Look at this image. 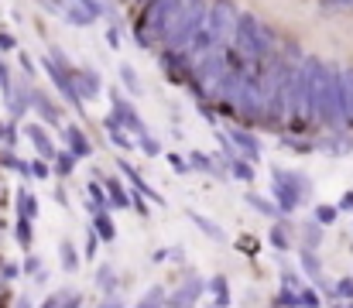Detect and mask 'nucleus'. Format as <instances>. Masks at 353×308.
<instances>
[{
  "label": "nucleus",
  "mask_w": 353,
  "mask_h": 308,
  "mask_svg": "<svg viewBox=\"0 0 353 308\" xmlns=\"http://www.w3.org/2000/svg\"><path fill=\"white\" fill-rule=\"evenodd\" d=\"M340 69L319 59H305V116L340 130Z\"/></svg>",
  "instance_id": "obj_1"
},
{
  "label": "nucleus",
  "mask_w": 353,
  "mask_h": 308,
  "mask_svg": "<svg viewBox=\"0 0 353 308\" xmlns=\"http://www.w3.org/2000/svg\"><path fill=\"white\" fill-rule=\"evenodd\" d=\"M230 52H234L240 62H271V52H274V34L254 17V14H240L236 17V31L234 41H230Z\"/></svg>",
  "instance_id": "obj_2"
},
{
  "label": "nucleus",
  "mask_w": 353,
  "mask_h": 308,
  "mask_svg": "<svg viewBox=\"0 0 353 308\" xmlns=\"http://www.w3.org/2000/svg\"><path fill=\"white\" fill-rule=\"evenodd\" d=\"M203 21H206V0H179V7H175V14H172V21L161 34L168 52H189Z\"/></svg>",
  "instance_id": "obj_3"
},
{
  "label": "nucleus",
  "mask_w": 353,
  "mask_h": 308,
  "mask_svg": "<svg viewBox=\"0 0 353 308\" xmlns=\"http://www.w3.org/2000/svg\"><path fill=\"white\" fill-rule=\"evenodd\" d=\"M175 7H179V0H148V7H144V14L137 21V45H144V48L154 45L165 34Z\"/></svg>",
  "instance_id": "obj_4"
},
{
  "label": "nucleus",
  "mask_w": 353,
  "mask_h": 308,
  "mask_svg": "<svg viewBox=\"0 0 353 308\" xmlns=\"http://www.w3.org/2000/svg\"><path fill=\"white\" fill-rule=\"evenodd\" d=\"M110 103H114V113H110V116L117 120V127H123V130H127L130 137H144V134H148V127L141 123V116H137V110H134L130 103L123 100V96H120L117 90L110 93Z\"/></svg>",
  "instance_id": "obj_5"
},
{
  "label": "nucleus",
  "mask_w": 353,
  "mask_h": 308,
  "mask_svg": "<svg viewBox=\"0 0 353 308\" xmlns=\"http://www.w3.org/2000/svg\"><path fill=\"white\" fill-rule=\"evenodd\" d=\"M65 76H69V83H72L76 96H79L83 103L97 100V96L103 93V83H100V76H97L93 69H76V65H69V69H65Z\"/></svg>",
  "instance_id": "obj_6"
},
{
  "label": "nucleus",
  "mask_w": 353,
  "mask_h": 308,
  "mask_svg": "<svg viewBox=\"0 0 353 308\" xmlns=\"http://www.w3.org/2000/svg\"><path fill=\"white\" fill-rule=\"evenodd\" d=\"M271 196H274V205H278L281 212H295V209H299V203H302V199L295 196V189H292V185H288L278 172H271Z\"/></svg>",
  "instance_id": "obj_7"
},
{
  "label": "nucleus",
  "mask_w": 353,
  "mask_h": 308,
  "mask_svg": "<svg viewBox=\"0 0 353 308\" xmlns=\"http://www.w3.org/2000/svg\"><path fill=\"white\" fill-rule=\"evenodd\" d=\"M340 127L353 123V69L340 72Z\"/></svg>",
  "instance_id": "obj_8"
},
{
  "label": "nucleus",
  "mask_w": 353,
  "mask_h": 308,
  "mask_svg": "<svg viewBox=\"0 0 353 308\" xmlns=\"http://www.w3.org/2000/svg\"><path fill=\"white\" fill-rule=\"evenodd\" d=\"M227 141H230V144H236V151H240L247 161H257V158H261V144H257V137H254L250 130L234 127V130L227 134Z\"/></svg>",
  "instance_id": "obj_9"
},
{
  "label": "nucleus",
  "mask_w": 353,
  "mask_h": 308,
  "mask_svg": "<svg viewBox=\"0 0 353 308\" xmlns=\"http://www.w3.org/2000/svg\"><path fill=\"white\" fill-rule=\"evenodd\" d=\"M203 288H206V285H203L199 278L185 281V285L172 295V302H165V308H192V305H196V298L203 295Z\"/></svg>",
  "instance_id": "obj_10"
},
{
  "label": "nucleus",
  "mask_w": 353,
  "mask_h": 308,
  "mask_svg": "<svg viewBox=\"0 0 353 308\" xmlns=\"http://www.w3.org/2000/svg\"><path fill=\"white\" fill-rule=\"evenodd\" d=\"M24 137L34 144V151L41 154V161H52V158H55V144H52V137H48L38 123H28V127H24Z\"/></svg>",
  "instance_id": "obj_11"
},
{
  "label": "nucleus",
  "mask_w": 353,
  "mask_h": 308,
  "mask_svg": "<svg viewBox=\"0 0 353 308\" xmlns=\"http://www.w3.org/2000/svg\"><path fill=\"white\" fill-rule=\"evenodd\" d=\"M65 141H69V154L79 161V158H90L93 154V144H90V137L83 134V127H65Z\"/></svg>",
  "instance_id": "obj_12"
},
{
  "label": "nucleus",
  "mask_w": 353,
  "mask_h": 308,
  "mask_svg": "<svg viewBox=\"0 0 353 308\" xmlns=\"http://www.w3.org/2000/svg\"><path fill=\"white\" fill-rule=\"evenodd\" d=\"M117 168H120V172H123V175H127V178H130V182H134V189H137L141 196H148L151 203L165 205V199H161V196H158V192H154V189H151V185H148L144 178H141V172H137V168H130L127 161H117Z\"/></svg>",
  "instance_id": "obj_13"
},
{
  "label": "nucleus",
  "mask_w": 353,
  "mask_h": 308,
  "mask_svg": "<svg viewBox=\"0 0 353 308\" xmlns=\"http://www.w3.org/2000/svg\"><path fill=\"white\" fill-rule=\"evenodd\" d=\"M189 219H192V223H196V226H199V229H203V233L210 236V240H216V243H223V240H227V233H223V229H220V226H216L213 219H206L203 212L189 209Z\"/></svg>",
  "instance_id": "obj_14"
},
{
  "label": "nucleus",
  "mask_w": 353,
  "mask_h": 308,
  "mask_svg": "<svg viewBox=\"0 0 353 308\" xmlns=\"http://www.w3.org/2000/svg\"><path fill=\"white\" fill-rule=\"evenodd\" d=\"M31 103H34V110H38V113H41V116L48 120V123H59V120H62L59 106L48 100V96H41V93H34V90H31Z\"/></svg>",
  "instance_id": "obj_15"
},
{
  "label": "nucleus",
  "mask_w": 353,
  "mask_h": 308,
  "mask_svg": "<svg viewBox=\"0 0 353 308\" xmlns=\"http://www.w3.org/2000/svg\"><path fill=\"white\" fill-rule=\"evenodd\" d=\"M97 219H93V233H97V240H103V243H110L114 236H117V229H114V219L107 216V212H93Z\"/></svg>",
  "instance_id": "obj_16"
},
{
  "label": "nucleus",
  "mask_w": 353,
  "mask_h": 308,
  "mask_svg": "<svg viewBox=\"0 0 353 308\" xmlns=\"http://www.w3.org/2000/svg\"><path fill=\"white\" fill-rule=\"evenodd\" d=\"M97 288H100L103 295H114V291H117V271H114L110 264H100V267H97Z\"/></svg>",
  "instance_id": "obj_17"
},
{
  "label": "nucleus",
  "mask_w": 353,
  "mask_h": 308,
  "mask_svg": "<svg viewBox=\"0 0 353 308\" xmlns=\"http://www.w3.org/2000/svg\"><path fill=\"white\" fill-rule=\"evenodd\" d=\"M103 127H107V134H110V141H114L117 147H127V151L134 147V137H130L123 127H117V120H114V116H107V120H103Z\"/></svg>",
  "instance_id": "obj_18"
},
{
  "label": "nucleus",
  "mask_w": 353,
  "mask_h": 308,
  "mask_svg": "<svg viewBox=\"0 0 353 308\" xmlns=\"http://www.w3.org/2000/svg\"><path fill=\"white\" fill-rule=\"evenodd\" d=\"M165 302H168L165 288H161V285H154V288H148V291L141 295V302H137L134 308H165Z\"/></svg>",
  "instance_id": "obj_19"
},
{
  "label": "nucleus",
  "mask_w": 353,
  "mask_h": 308,
  "mask_svg": "<svg viewBox=\"0 0 353 308\" xmlns=\"http://www.w3.org/2000/svg\"><path fill=\"white\" fill-rule=\"evenodd\" d=\"M302 267H305V274L312 278V285H323V264H319L316 250H302Z\"/></svg>",
  "instance_id": "obj_20"
},
{
  "label": "nucleus",
  "mask_w": 353,
  "mask_h": 308,
  "mask_svg": "<svg viewBox=\"0 0 353 308\" xmlns=\"http://www.w3.org/2000/svg\"><path fill=\"white\" fill-rule=\"evenodd\" d=\"M230 175H234L236 182H254V175H257V172H254V165H250V161H247V158H230Z\"/></svg>",
  "instance_id": "obj_21"
},
{
  "label": "nucleus",
  "mask_w": 353,
  "mask_h": 308,
  "mask_svg": "<svg viewBox=\"0 0 353 308\" xmlns=\"http://www.w3.org/2000/svg\"><path fill=\"white\" fill-rule=\"evenodd\" d=\"M103 192H107V203L117 205V209H127V205H130V192H123V189H120V182H114V178L103 185Z\"/></svg>",
  "instance_id": "obj_22"
},
{
  "label": "nucleus",
  "mask_w": 353,
  "mask_h": 308,
  "mask_svg": "<svg viewBox=\"0 0 353 308\" xmlns=\"http://www.w3.org/2000/svg\"><path fill=\"white\" fill-rule=\"evenodd\" d=\"M274 172H278L292 189H295V196H299V199H305V196H309V178H302L299 172H285V168H274Z\"/></svg>",
  "instance_id": "obj_23"
},
{
  "label": "nucleus",
  "mask_w": 353,
  "mask_h": 308,
  "mask_svg": "<svg viewBox=\"0 0 353 308\" xmlns=\"http://www.w3.org/2000/svg\"><path fill=\"white\" fill-rule=\"evenodd\" d=\"M210 291H213V298H216L210 308H227V305H230V288H227V278H213V281H210Z\"/></svg>",
  "instance_id": "obj_24"
},
{
  "label": "nucleus",
  "mask_w": 353,
  "mask_h": 308,
  "mask_svg": "<svg viewBox=\"0 0 353 308\" xmlns=\"http://www.w3.org/2000/svg\"><path fill=\"white\" fill-rule=\"evenodd\" d=\"M243 199H247V205H250V209H257L261 216H278V205L271 203V199H264V196H254V192H247Z\"/></svg>",
  "instance_id": "obj_25"
},
{
  "label": "nucleus",
  "mask_w": 353,
  "mask_h": 308,
  "mask_svg": "<svg viewBox=\"0 0 353 308\" xmlns=\"http://www.w3.org/2000/svg\"><path fill=\"white\" fill-rule=\"evenodd\" d=\"M319 243H323V226L309 223V226L302 229V250H316Z\"/></svg>",
  "instance_id": "obj_26"
},
{
  "label": "nucleus",
  "mask_w": 353,
  "mask_h": 308,
  "mask_svg": "<svg viewBox=\"0 0 353 308\" xmlns=\"http://www.w3.org/2000/svg\"><path fill=\"white\" fill-rule=\"evenodd\" d=\"M34 212H38L34 196H31V192H17V216H21V219H34Z\"/></svg>",
  "instance_id": "obj_27"
},
{
  "label": "nucleus",
  "mask_w": 353,
  "mask_h": 308,
  "mask_svg": "<svg viewBox=\"0 0 353 308\" xmlns=\"http://www.w3.org/2000/svg\"><path fill=\"white\" fill-rule=\"evenodd\" d=\"M59 254H62V267H65V271L72 274V271L79 267V257H76V247H72L69 240H62V243H59Z\"/></svg>",
  "instance_id": "obj_28"
},
{
  "label": "nucleus",
  "mask_w": 353,
  "mask_h": 308,
  "mask_svg": "<svg viewBox=\"0 0 353 308\" xmlns=\"http://www.w3.org/2000/svg\"><path fill=\"white\" fill-rule=\"evenodd\" d=\"M76 172V158L69 154V151H62V154H55V175H62V178H69Z\"/></svg>",
  "instance_id": "obj_29"
},
{
  "label": "nucleus",
  "mask_w": 353,
  "mask_h": 308,
  "mask_svg": "<svg viewBox=\"0 0 353 308\" xmlns=\"http://www.w3.org/2000/svg\"><path fill=\"white\" fill-rule=\"evenodd\" d=\"M90 196H93V203H90L93 212H107V192H103L100 182H90Z\"/></svg>",
  "instance_id": "obj_30"
},
{
  "label": "nucleus",
  "mask_w": 353,
  "mask_h": 308,
  "mask_svg": "<svg viewBox=\"0 0 353 308\" xmlns=\"http://www.w3.org/2000/svg\"><path fill=\"white\" fill-rule=\"evenodd\" d=\"M65 17H69L72 24H79V28H86V24H93V17H90V14H86V10H83L79 3H69V7H65Z\"/></svg>",
  "instance_id": "obj_31"
},
{
  "label": "nucleus",
  "mask_w": 353,
  "mask_h": 308,
  "mask_svg": "<svg viewBox=\"0 0 353 308\" xmlns=\"http://www.w3.org/2000/svg\"><path fill=\"white\" fill-rule=\"evenodd\" d=\"M189 165H192V168H199V172H206V175H213V172H216L213 158H206V154H199V151H192V154H189Z\"/></svg>",
  "instance_id": "obj_32"
},
{
  "label": "nucleus",
  "mask_w": 353,
  "mask_h": 308,
  "mask_svg": "<svg viewBox=\"0 0 353 308\" xmlns=\"http://www.w3.org/2000/svg\"><path fill=\"white\" fill-rule=\"evenodd\" d=\"M76 3H79L93 21H97V17H107V3H103V0H76Z\"/></svg>",
  "instance_id": "obj_33"
},
{
  "label": "nucleus",
  "mask_w": 353,
  "mask_h": 308,
  "mask_svg": "<svg viewBox=\"0 0 353 308\" xmlns=\"http://www.w3.org/2000/svg\"><path fill=\"white\" fill-rule=\"evenodd\" d=\"M120 79H123V86H127L130 93H141V79H137V72H134L130 65H120Z\"/></svg>",
  "instance_id": "obj_34"
},
{
  "label": "nucleus",
  "mask_w": 353,
  "mask_h": 308,
  "mask_svg": "<svg viewBox=\"0 0 353 308\" xmlns=\"http://www.w3.org/2000/svg\"><path fill=\"white\" fill-rule=\"evenodd\" d=\"M79 305H83V295L79 291H59L55 308H79Z\"/></svg>",
  "instance_id": "obj_35"
},
{
  "label": "nucleus",
  "mask_w": 353,
  "mask_h": 308,
  "mask_svg": "<svg viewBox=\"0 0 353 308\" xmlns=\"http://www.w3.org/2000/svg\"><path fill=\"white\" fill-rule=\"evenodd\" d=\"M17 243H21L24 250L31 247V219H21V216H17Z\"/></svg>",
  "instance_id": "obj_36"
},
{
  "label": "nucleus",
  "mask_w": 353,
  "mask_h": 308,
  "mask_svg": "<svg viewBox=\"0 0 353 308\" xmlns=\"http://www.w3.org/2000/svg\"><path fill=\"white\" fill-rule=\"evenodd\" d=\"M137 144H141V151L148 154V158H158V151H161V144L151 137V134H144V137H137Z\"/></svg>",
  "instance_id": "obj_37"
},
{
  "label": "nucleus",
  "mask_w": 353,
  "mask_h": 308,
  "mask_svg": "<svg viewBox=\"0 0 353 308\" xmlns=\"http://www.w3.org/2000/svg\"><path fill=\"white\" fill-rule=\"evenodd\" d=\"M278 308H299V291L281 288V295H278Z\"/></svg>",
  "instance_id": "obj_38"
},
{
  "label": "nucleus",
  "mask_w": 353,
  "mask_h": 308,
  "mask_svg": "<svg viewBox=\"0 0 353 308\" xmlns=\"http://www.w3.org/2000/svg\"><path fill=\"white\" fill-rule=\"evenodd\" d=\"M299 308H319V295L309 288H299Z\"/></svg>",
  "instance_id": "obj_39"
},
{
  "label": "nucleus",
  "mask_w": 353,
  "mask_h": 308,
  "mask_svg": "<svg viewBox=\"0 0 353 308\" xmlns=\"http://www.w3.org/2000/svg\"><path fill=\"white\" fill-rule=\"evenodd\" d=\"M336 295L343 298V302H353V278H340V285H336Z\"/></svg>",
  "instance_id": "obj_40"
},
{
  "label": "nucleus",
  "mask_w": 353,
  "mask_h": 308,
  "mask_svg": "<svg viewBox=\"0 0 353 308\" xmlns=\"http://www.w3.org/2000/svg\"><path fill=\"white\" fill-rule=\"evenodd\" d=\"M168 161H172V168H175L179 175H189V172H192L189 158H182V154H168Z\"/></svg>",
  "instance_id": "obj_41"
},
{
  "label": "nucleus",
  "mask_w": 353,
  "mask_h": 308,
  "mask_svg": "<svg viewBox=\"0 0 353 308\" xmlns=\"http://www.w3.org/2000/svg\"><path fill=\"white\" fill-rule=\"evenodd\" d=\"M316 219H319L323 226H330V223L336 219V205H319V209H316Z\"/></svg>",
  "instance_id": "obj_42"
},
{
  "label": "nucleus",
  "mask_w": 353,
  "mask_h": 308,
  "mask_svg": "<svg viewBox=\"0 0 353 308\" xmlns=\"http://www.w3.org/2000/svg\"><path fill=\"white\" fill-rule=\"evenodd\" d=\"M271 243H274L278 250H288V236H285V229H281V226H274V229H271Z\"/></svg>",
  "instance_id": "obj_43"
},
{
  "label": "nucleus",
  "mask_w": 353,
  "mask_h": 308,
  "mask_svg": "<svg viewBox=\"0 0 353 308\" xmlns=\"http://www.w3.org/2000/svg\"><path fill=\"white\" fill-rule=\"evenodd\" d=\"M28 175H34V178H48V165H45V161H34V165H28Z\"/></svg>",
  "instance_id": "obj_44"
},
{
  "label": "nucleus",
  "mask_w": 353,
  "mask_h": 308,
  "mask_svg": "<svg viewBox=\"0 0 353 308\" xmlns=\"http://www.w3.org/2000/svg\"><path fill=\"white\" fill-rule=\"evenodd\" d=\"M0 86H3V96H10V76H7V65L0 62Z\"/></svg>",
  "instance_id": "obj_45"
},
{
  "label": "nucleus",
  "mask_w": 353,
  "mask_h": 308,
  "mask_svg": "<svg viewBox=\"0 0 353 308\" xmlns=\"http://www.w3.org/2000/svg\"><path fill=\"white\" fill-rule=\"evenodd\" d=\"M100 308H123V302H120V298H117V291H114V295H107V298L100 302Z\"/></svg>",
  "instance_id": "obj_46"
},
{
  "label": "nucleus",
  "mask_w": 353,
  "mask_h": 308,
  "mask_svg": "<svg viewBox=\"0 0 353 308\" xmlns=\"http://www.w3.org/2000/svg\"><path fill=\"white\" fill-rule=\"evenodd\" d=\"M86 257H97V233H90L86 240Z\"/></svg>",
  "instance_id": "obj_47"
},
{
  "label": "nucleus",
  "mask_w": 353,
  "mask_h": 308,
  "mask_svg": "<svg viewBox=\"0 0 353 308\" xmlns=\"http://www.w3.org/2000/svg\"><path fill=\"white\" fill-rule=\"evenodd\" d=\"M240 247H243L247 254H254V250H257V240H250V236H243V240H240Z\"/></svg>",
  "instance_id": "obj_48"
},
{
  "label": "nucleus",
  "mask_w": 353,
  "mask_h": 308,
  "mask_svg": "<svg viewBox=\"0 0 353 308\" xmlns=\"http://www.w3.org/2000/svg\"><path fill=\"white\" fill-rule=\"evenodd\" d=\"M319 3H326V7H353V0H319Z\"/></svg>",
  "instance_id": "obj_49"
},
{
  "label": "nucleus",
  "mask_w": 353,
  "mask_h": 308,
  "mask_svg": "<svg viewBox=\"0 0 353 308\" xmlns=\"http://www.w3.org/2000/svg\"><path fill=\"white\" fill-rule=\"evenodd\" d=\"M107 41H110L114 48H117V45H120V31H117V28H110V31H107Z\"/></svg>",
  "instance_id": "obj_50"
},
{
  "label": "nucleus",
  "mask_w": 353,
  "mask_h": 308,
  "mask_svg": "<svg viewBox=\"0 0 353 308\" xmlns=\"http://www.w3.org/2000/svg\"><path fill=\"white\" fill-rule=\"evenodd\" d=\"M14 45H17V41H14L10 34H3V31H0V48H14Z\"/></svg>",
  "instance_id": "obj_51"
},
{
  "label": "nucleus",
  "mask_w": 353,
  "mask_h": 308,
  "mask_svg": "<svg viewBox=\"0 0 353 308\" xmlns=\"http://www.w3.org/2000/svg\"><path fill=\"white\" fill-rule=\"evenodd\" d=\"M340 209H350V212H353V192H347V196L340 199Z\"/></svg>",
  "instance_id": "obj_52"
},
{
  "label": "nucleus",
  "mask_w": 353,
  "mask_h": 308,
  "mask_svg": "<svg viewBox=\"0 0 353 308\" xmlns=\"http://www.w3.org/2000/svg\"><path fill=\"white\" fill-rule=\"evenodd\" d=\"M165 257H168V250H154V254H151V260H154V264H161Z\"/></svg>",
  "instance_id": "obj_53"
},
{
  "label": "nucleus",
  "mask_w": 353,
  "mask_h": 308,
  "mask_svg": "<svg viewBox=\"0 0 353 308\" xmlns=\"http://www.w3.org/2000/svg\"><path fill=\"white\" fill-rule=\"evenodd\" d=\"M17 308H31V302L28 298H17Z\"/></svg>",
  "instance_id": "obj_54"
},
{
  "label": "nucleus",
  "mask_w": 353,
  "mask_h": 308,
  "mask_svg": "<svg viewBox=\"0 0 353 308\" xmlns=\"http://www.w3.org/2000/svg\"><path fill=\"white\" fill-rule=\"evenodd\" d=\"M336 308H353V302H343V305H336Z\"/></svg>",
  "instance_id": "obj_55"
},
{
  "label": "nucleus",
  "mask_w": 353,
  "mask_h": 308,
  "mask_svg": "<svg viewBox=\"0 0 353 308\" xmlns=\"http://www.w3.org/2000/svg\"><path fill=\"white\" fill-rule=\"evenodd\" d=\"M144 3H148V0H144Z\"/></svg>",
  "instance_id": "obj_56"
},
{
  "label": "nucleus",
  "mask_w": 353,
  "mask_h": 308,
  "mask_svg": "<svg viewBox=\"0 0 353 308\" xmlns=\"http://www.w3.org/2000/svg\"><path fill=\"white\" fill-rule=\"evenodd\" d=\"M274 308H278V305H274Z\"/></svg>",
  "instance_id": "obj_57"
}]
</instances>
